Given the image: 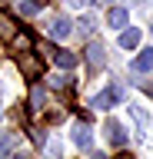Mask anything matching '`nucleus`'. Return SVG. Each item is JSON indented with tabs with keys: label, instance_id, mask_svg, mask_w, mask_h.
<instances>
[{
	"label": "nucleus",
	"instance_id": "1",
	"mask_svg": "<svg viewBox=\"0 0 153 159\" xmlns=\"http://www.w3.org/2000/svg\"><path fill=\"white\" fill-rule=\"evenodd\" d=\"M90 103H93L97 109H110V106H117V103H120V89H117V86H107L103 93H97Z\"/></svg>",
	"mask_w": 153,
	"mask_h": 159
},
{
	"label": "nucleus",
	"instance_id": "2",
	"mask_svg": "<svg viewBox=\"0 0 153 159\" xmlns=\"http://www.w3.org/2000/svg\"><path fill=\"white\" fill-rule=\"evenodd\" d=\"M103 133H107V139H110L113 146H123V143H127V129H123V123H117V119H107V123H103Z\"/></svg>",
	"mask_w": 153,
	"mask_h": 159
},
{
	"label": "nucleus",
	"instance_id": "3",
	"mask_svg": "<svg viewBox=\"0 0 153 159\" xmlns=\"http://www.w3.org/2000/svg\"><path fill=\"white\" fill-rule=\"evenodd\" d=\"M73 143L80 149H90V143H93V129L87 126V123H77L73 126Z\"/></svg>",
	"mask_w": 153,
	"mask_h": 159
},
{
	"label": "nucleus",
	"instance_id": "4",
	"mask_svg": "<svg viewBox=\"0 0 153 159\" xmlns=\"http://www.w3.org/2000/svg\"><path fill=\"white\" fill-rule=\"evenodd\" d=\"M146 70H153V47L140 50V53L133 57V73H146Z\"/></svg>",
	"mask_w": 153,
	"mask_h": 159
},
{
	"label": "nucleus",
	"instance_id": "5",
	"mask_svg": "<svg viewBox=\"0 0 153 159\" xmlns=\"http://www.w3.org/2000/svg\"><path fill=\"white\" fill-rule=\"evenodd\" d=\"M70 33H73V23H70L67 17H57V20L50 23V37H57V40H67Z\"/></svg>",
	"mask_w": 153,
	"mask_h": 159
},
{
	"label": "nucleus",
	"instance_id": "6",
	"mask_svg": "<svg viewBox=\"0 0 153 159\" xmlns=\"http://www.w3.org/2000/svg\"><path fill=\"white\" fill-rule=\"evenodd\" d=\"M120 47H127V50H133V47H140V27H127L120 33Z\"/></svg>",
	"mask_w": 153,
	"mask_h": 159
},
{
	"label": "nucleus",
	"instance_id": "7",
	"mask_svg": "<svg viewBox=\"0 0 153 159\" xmlns=\"http://www.w3.org/2000/svg\"><path fill=\"white\" fill-rule=\"evenodd\" d=\"M107 27H113V30L127 27V10H123V7H110V13H107Z\"/></svg>",
	"mask_w": 153,
	"mask_h": 159
},
{
	"label": "nucleus",
	"instance_id": "8",
	"mask_svg": "<svg viewBox=\"0 0 153 159\" xmlns=\"http://www.w3.org/2000/svg\"><path fill=\"white\" fill-rule=\"evenodd\" d=\"M20 70H23V76H40V73H43V63H40V60H33V57H23L20 60Z\"/></svg>",
	"mask_w": 153,
	"mask_h": 159
},
{
	"label": "nucleus",
	"instance_id": "9",
	"mask_svg": "<svg viewBox=\"0 0 153 159\" xmlns=\"http://www.w3.org/2000/svg\"><path fill=\"white\" fill-rule=\"evenodd\" d=\"M53 60H57V66H63V70L77 66V57H73L70 50H53Z\"/></svg>",
	"mask_w": 153,
	"mask_h": 159
},
{
	"label": "nucleus",
	"instance_id": "10",
	"mask_svg": "<svg viewBox=\"0 0 153 159\" xmlns=\"http://www.w3.org/2000/svg\"><path fill=\"white\" fill-rule=\"evenodd\" d=\"M87 53H90V70H100L103 60H107V57H103V47H100V43H90V50H87Z\"/></svg>",
	"mask_w": 153,
	"mask_h": 159
},
{
	"label": "nucleus",
	"instance_id": "11",
	"mask_svg": "<svg viewBox=\"0 0 153 159\" xmlns=\"http://www.w3.org/2000/svg\"><path fill=\"white\" fill-rule=\"evenodd\" d=\"M37 10H40V0H23V3H20V13H23V17H33Z\"/></svg>",
	"mask_w": 153,
	"mask_h": 159
},
{
	"label": "nucleus",
	"instance_id": "12",
	"mask_svg": "<svg viewBox=\"0 0 153 159\" xmlns=\"http://www.w3.org/2000/svg\"><path fill=\"white\" fill-rule=\"evenodd\" d=\"M43 99H47V93H43V86H37V89L30 93V103H33V109H40V106H43Z\"/></svg>",
	"mask_w": 153,
	"mask_h": 159
},
{
	"label": "nucleus",
	"instance_id": "13",
	"mask_svg": "<svg viewBox=\"0 0 153 159\" xmlns=\"http://www.w3.org/2000/svg\"><path fill=\"white\" fill-rule=\"evenodd\" d=\"M80 30H83V33H90V30H93V17H83L80 20Z\"/></svg>",
	"mask_w": 153,
	"mask_h": 159
},
{
	"label": "nucleus",
	"instance_id": "14",
	"mask_svg": "<svg viewBox=\"0 0 153 159\" xmlns=\"http://www.w3.org/2000/svg\"><path fill=\"white\" fill-rule=\"evenodd\" d=\"M13 47L23 50V47H30V40H27V37H17V40H13Z\"/></svg>",
	"mask_w": 153,
	"mask_h": 159
},
{
	"label": "nucleus",
	"instance_id": "15",
	"mask_svg": "<svg viewBox=\"0 0 153 159\" xmlns=\"http://www.w3.org/2000/svg\"><path fill=\"white\" fill-rule=\"evenodd\" d=\"M70 3H77V7H83V3H90V0H70Z\"/></svg>",
	"mask_w": 153,
	"mask_h": 159
},
{
	"label": "nucleus",
	"instance_id": "16",
	"mask_svg": "<svg viewBox=\"0 0 153 159\" xmlns=\"http://www.w3.org/2000/svg\"><path fill=\"white\" fill-rule=\"evenodd\" d=\"M120 159H130V156H120Z\"/></svg>",
	"mask_w": 153,
	"mask_h": 159
}]
</instances>
